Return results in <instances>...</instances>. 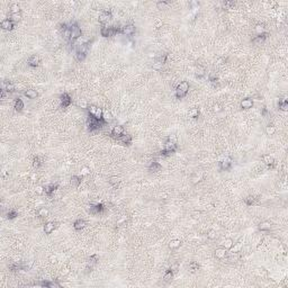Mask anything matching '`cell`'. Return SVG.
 <instances>
[{"mask_svg":"<svg viewBox=\"0 0 288 288\" xmlns=\"http://www.w3.org/2000/svg\"><path fill=\"white\" fill-rule=\"evenodd\" d=\"M188 115H189V117H192V118H198L199 117V109L198 108H192L190 110H189V113H188Z\"/></svg>","mask_w":288,"mask_h":288,"instance_id":"cell-39","label":"cell"},{"mask_svg":"<svg viewBox=\"0 0 288 288\" xmlns=\"http://www.w3.org/2000/svg\"><path fill=\"white\" fill-rule=\"evenodd\" d=\"M106 123L104 121H99L95 118L94 116L91 115H88V118H87V128L89 132H96L98 130H100L101 127L104 126Z\"/></svg>","mask_w":288,"mask_h":288,"instance_id":"cell-1","label":"cell"},{"mask_svg":"<svg viewBox=\"0 0 288 288\" xmlns=\"http://www.w3.org/2000/svg\"><path fill=\"white\" fill-rule=\"evenodd\" d=\"M102 119L105 121V123H109V122L113 121V115H111L110 111L108 110H104V115H102Z\"/></svg>","mask_w":288,"mask_h":288,"instance_id":"cell-37","label":"cell"},{"mask_svg":"<svg viewBox=\"0 0 288 288\" xmlns=\"http://www.w3.org/2000/svg\"><path fill=\"white\" fill-rule=\"evenodd\" d=\"M190 85L188 81H181L177 87H176V90H175V95L178 99H182L188 95V91H189Z\"/></svg>","mask_w":288,"mask_h":288,"instance_id":"cell-3","label":"cell"},{"mask_svg":"<svg viewBox=\"0 0 288 288\" xmlns=\"http://www.w3.org/2000/svg\"><path fill=\"white\" fill-rule=\"evenodd\" d=\"M123 134H124V127L122 126V125L114 126V127H113V130H111V132H110L111 137H114V138H116V140L119 136H122Z\"/></svg>","mask_w":288,"mask_h":288,"instance_id":"cell-14","label":"cell"},{"mask_svg":"<svg viewBox=\"0 0 288 288\" xmlns=\"http://www.w3.org/2000/svg\"><path fill=\"white\" fill-rule=\"evenodd\" d=\"M68 27H69V30H70V38H69V42L74 43L76 41H78L81 36H82L81 28L79 27V25L77 24L76 21H73V23L69 24Z\"/></svg>","mask_w":288,"mask_h":288,"instance_id":"cell-2","label":"cell"},{"mask_svg":"<svg viewBox=\"0 0 288 288\" xmlns=\"http://www.w3.org/2000/svg\"><path fill=\"white\" fill-rule=\"evenodd\" d=\"M253 104H254V101H253L252 98H244V99L241 100V102H240V107H241L242 109H244V110H248V109H250V108H252Z\"/></svg>","mask_w":288,"mask_h":288,"instance_id":"cell-15","label":"cell"},{"mask_svg":"<svg viewBox=\"0 0 288 288\" xmlns=\"http://www.w3.org/2000/svg\"><path fill=\"white\" fill-rule=\"evenodd\" d=\"M87 223L85 219H81V218H78L77 221H74V223H73V228L76 230V231H81V230H83V228H86Z\"/></svg>","mask_w":288,"mask_h":288,"instance_id":"cell-22","label":"cell"},{"mask_svg":"<svg viewBox=\"0 0 288 288\" xmlns=\"http://www.w3.org/2000/svg\"><path fill=\"white\" fill-rule=\"evenodd\" d=\"M99 261V257H98V254H92V256H90L89 257V266H90V268L92 269V267L96 264L97 262Z\"/></svg>","mask_w":288,"mask_h":288,"instance_id":"cell-36","label":"cell"},{"mask_svg":"<svg viewBox=\"0 0 288 288\" xmlns=\"http://www.w3.org/2000/svg\"><path fill=\"white\" fill-rule=\"evenodd\" d=\"M262 161L264 164H267L270 169L271 168H273V166H275V159H273V157H271L270 154H264V155H262Z\"/></svg>","mask_w":288,"mask_h":288,"instance_id":"cell-19","label":"cell"},{"mask_svg":"<svg viewBox=\"0 0 288 288\" xmlns=\"http://www.w3.org/2000/svg\"><path fill=\"white\" fill-rule=\"evenodd\" d=\"M217 62H218V64H222V62H224V60H223V59H219Z\"/></svg>","mask_w":288,"mask_h":288,"instance_id":"cell-63","label":"cell"},{"mask_svg":"<svg viewBox=\"0 0 288 288\" xmlns=\"http://www.w3.org/2000/svg\"><path fill=\"white\" fill-rule=\"evenodd\" d=\"M0 27L4 30H9V32H11V30L15 28V23L10 19V18H6V19H4L0 23Z\"/></svg>","mask_w":288,"mask_h":288,"instance_id":"cell-11","label":"cell"},{"mask_svg":"<svg viewBox=\"0 0 288 288\" xmlns=\"http://www.w3.org/2000/svg\"><path fill=\"white\" fill-rule=\"evenodd\" d=\"M14 108H15V110L18 111V113L23 111V109L25 108V104H24L23 99H20V98H16L15 101H14Z\"/></svg>","mask_w":288,"mask_h":288,"instance_id":"cell-23","label":"cell"},{"mask_svg":"<svg viewBox=\"0 0 288 288\" xmlns=\"http://www.w3.org/2000/svg\"><path fill=\"white\" fill-rule=\"evenodd\" d=\"M17 216H18V212L16 209H9L8 213H7V218L8 219H15Z\"/></svg>","mask_w":288,"mask_h":288,"instance_id":"cell-42","label":"cell"},{"mask_svg":"<svg viewBox=\"0 0 288 288\" xmlns=\"http://www.w3.org/2000/svg\"><path fill=\"white\" fill-rule=\"evenodd\" d=\"M10 19L13 20L14 23H18L20 19H21V15L19 14H10Z\"/></svg>","mask_w":288,"mask_h":288,"instance_id":"cell-52","label":"cell"},{"mask_svg":"<svg viewBox=\"0 0 288 288\" xmlns=\"http://www.w3.org/2000/svg\"><path fill=\"white\" fill-rule=\"evenodd\" d=\"M161 169H162V166L160 164V163H159V162H157V161L151 162V164L149 166V171H150V172H153V173L161 171Z\"/></svg>","mask_w":288,"mask_h":288,"instance_id":"cell-25","label":"cell"},{"mask_svg":"<svg viewBox=\"0 0 288 288\" xmlns=\"http://www.w3.org/2000/svg\"><path fill=\"white\" fill-rule=\"evenodd\" d=\"M181 247V241L179 239H173L169 242V248L172 249V250H177Z\"/></svg>","mask_w":288,"mask_h":288,"instance_id":"cell-31","label":"cell"},{"mask_svg":"<svg viewBox=\"0 0 288 288\" xmlns=\"http://www.w3.org/2000/svg\"><path fill=\"white\" fill-rule=\"evenodd\" d=\"M244 204L247 205V206H252V205H254L256 204V198L253 197V196H248V197L244 198Z\"/></svg>","mask_w":288,"mask_h":288,"instance_id":"cell-38","label":"cell"},{"mask_svg":"<svg viewBox=\"0 0 288 288\" xmlns=\"http://www.w3.org/2000/svg\"><path fill=\"white\" fill-rule=\"evenodd\" d=\"M8 268H9L10 271H14V273L15 271H20V270H24V264L18 262H13L8 266Z\"/></svg>","mask_w":288,"mask_h":288,"instance_id":"cell-27","label":"cell"},{"mask_svg":"<svg viewBox=\"0 0 288 288\" xmlns=\"http://www.w3.org/2000/svg\"><path fill=\"white\" fill-rule=\"evenodd\" d=\"M195 76L197 77V78H203V77L205 76V69L202 68V66H198L197 69H196V71H195Z\"/></svg>","mask_w":288,"mask_h":288,"instance_id":"cell-47","label":"cell"},{"mask_svg":"<svg viewBox=\"0 0 288 288\" xmlns=\"http://www.w3.org/2000/svg\"><path fill=\"white\" fill-rule=\"evenodd\" d=\"M40 286H42V287H50V288H53V287H61L60 284L55 283V281H47V280H43V281H41L40 283Z\"/></svg>","mask_w":288,"mask_h":288,"instance_id":"cell-30","label":"cell"},{"mask_svg":"<svg viewBox=\"0 0 288 288\" xmlns=\"http://www.w3.org/2000/svg\"><path fill=\"white\" fill-rule=\"evenodd\" d=\"M243 249V244L241 242H235V243H233V245H232V248L230 249L231 250V252L232 253H239V252H241V250Z\"/></svg>","mask_w":288,"mask_h":288,"instance_id":"cell-33","label":"cell"},{"mask_svg":"<svg viewBox=\"0 0 288 288\" xmlns=\"http://www.w3.org/2000/svg\"><path fill=\"white\" fill-rule=\"evenodd\" d=\"M278 108L283 111H287L288 109V101L286 99H280L278 102Z\"/></svg>","mask_w":288,"mask_h":288,"instance_id":"cell-35","label":"cell"},{"mask_svg":"<svg viewBox=\"0 0 288 288\" xmlns=\"http://www.w3.org/2000/svg\"><path fill=\"white\" fill-rule=\"evenodd\" d=\"M271 226H273L271 222H269V221H263V222H261L258 225V230L259 231H262V232H267V231H269V230L271 228Z\"/></svg>","mask_w":288,"mask_h":288,"instance_id":"cell-24","label":"cell"},{"mask_svg":"<svg viewBox=\"0 0 288 288\" xmlns=\"http://www.w3.org/2000/svg\"><path fill=\"white\" fill-rule=\"evenodd\" d=\"M232 163H233V161L231 158H225V159H223V160H221L219 163H218L219 170H222V171H228V170H231Z\"/></svg>","mask_w":288,"mask_h":288,"instance_id":"cell-10","label":"cell"},{"mask_svg":"<svg viewBox=\"0 0 288 288\" xmlns=\"http://www.w3.org/2000/svg\"><path fill=\"white\" fill-rule=\"evenodd\" d=\"M267 37H268V33L259 34V35H257L256 37H253L252 38V43L254 44V45H261L263 42L267 40Z\"/></svg>","mask_w":288,"mask_h":288,"instance_id":"cell-18","label":"cell"},{"mask_svg":"<svg viewBox=\"0 0 288 288\" xmlns=\"http://www.w3.org/2000/svg\"><path fill=\"white\" fill-rule=\"evenodd\" d=\"M42 164H43V162H42L40 157H35L34 159H33V167H34V169H38V168H41L42 167Z\"/></svg>","mask_w":288,"mask_h":288,"instance_id":"cell-41","label":"cell"},{"mask_svg":"<svg viewBox=\"0 0 288 288\" xmlns=\"http://www.w3.org/2000/svg\"><path fill=\"white\" fill-rule=\"evenodd\" d=\"M109 183H110L111 186H117L119 182H121V178L117 177V176H113V177L109 178Z\"/></svg>","mask_w":288,"mask_h":288,"instance_id":"cell-46","label":"cell"},{"mask_svg":"<svg viewBox=\"0 0 288 288\" xmlns=\"http://www.w3.org/2000/svg\"><path fill=\"white\" fill-rule=\"evenodd\" d=\"M89 50V43H81L76 47V59L79 62L85 61L87 57V53Z\"/></svg>","mask_w":288,"mask_h":288,"instance_id":"cell-6","label":"cell"},{"mask_svg":"<svg viewBox=\"0 0 288 288\" xmlns=\"http://www.w3.org/2000/svg\"><path fill=\"white\" fill-rule=\"evenodd\" d=\"M45 192V187H43V186H37L36 187V194L37 195H43Z\"/></svg>","mask_w":288,"mask_h":288,"instance_id":"cell-55","label":"cell"},{"mask_svg":"<svg viewBox=\"0 0 288 288\" xmlns=\"http://www.w3.org/2000/svg\"><path fill=\"white\" fill-rule=\"evenodd\" d=\"M59 188V182H55V183H51L49 186H45V194L47 197H52V195L54 194L56 189Z\"/></svg>","mask_w":288,"mask_h":288,"instance_id":"cell-16","label":"cell"},{"mask_svg":"<svg viewBox=\"0 0 288 288\" xmlns=\"http://www.w3.org/2000/svg\"><path fill=\"white\" fill-rule=\"evenodd\" d=\"M171 269H172V271L176 273L178 271V270H177V269H178V266H177V264H175V266H171Z\"/></svg>","mask_w":288,"mask_h":288,"instance_id":"cell-62","label":"cell"},{"mask_svg":"<svg viewBox=\"0 0 288 288\" xmlns=\"http://www.w3.org/2000/svg\"><path fill=\"white\" fill-rule=\"evenodd\" d=\"M7 94H9V92H7L5 89H2V88H1V99H6Z\"/></svg>","mask_w":288,"mask_h":288,"instance_id":"cell-59","label":"cell"},{"mask_svg":"<svg viewBox=\"0 0 288 288\" xmlns=\"http://www.w3.org/2000/svg\"><path fill=\"white\" fill-rule=\"evenodd\" d=\"M207 238L211 239V240H214V239L216 238V231H214V230H209L207 232Z\"/></svg>","mask_w":288,"mask_h":288,"instance_id":"cell-54","label":"cell"},{"mask_svg":"<svg viewBox=\"0 0 288 288\" xmlns=\"http://www.w3.org/2000/svg\"><path fill=\"white\" fill-rule=\"evenodd\" d=\"M173 275H175V273L172 271V269L169 268L167 270V271L164 273V276H163V280H164V281H167V283L171 281L172 278H173Z\"/></svg>","mask_w":288,"mask_h":288,"instance_id":"cell-34","label":"cell"},{"mask_svg":"<svg viewBox=\"0 0 288 288\" xmlns=\"http://www.w3.org/2000/svg\"><path fill=\"white\" fill-rule=\"evenodd\" d=\"M203 180V175L202 173H195L192 178V182L194 185H196L198 182H200Z\"/></svg>","mask_w":288,"mask_h":288,"instance_id":"cell-44","label":"cell"},{"mask_svg":"<svg viewBox=\"0 0 288 288\" xmlns=\"http://www.w3.org/2000/svg\"><path fill=\"white\" fill-rule=\"evenodd\" d=\"M24 96L27 97L28 99H35L36 97L38 96V92L35 89H27V90L24 92Z\"/></svg>","mask_w":288,"mask_h":288,"instance_id":"cell-28","label":"cell"},{"mask_svg":"<svg viewBox=\"0 0 288 288\" xmlns=\"http://www.w3.org/2000/svg\"><path fill=\"white\" fill-rule=\"evenodd\" d=\"M40 63H41V57L38 55H36V54L30 55L28 57V60H27V64L30 68H37V66H40Z\"/></svg>","mask_w":288,"mask_h":288,"instance_id":"cell-13","label":"cell"},{"mask_svg":"<svg viewBox=\"0 0 288 288\" xmlns=\"http://www.w3.org/2000/svg\"><path fill=\"white\" fill-rule=\"evenodd\" d=\"M208 80H209V82L211 83H213V85H216L218 82V77L215 74V73H209V76H208Z\"/></svg>","mask_w":288,"mask_h":288,"instance_id":"cell-50","label":"cell"},{"mask_svg":"<svg viewBox=\"0 0 288 288\" xmlns=\"http://www.w3.org/2000/svg\"><path fill=\"white\" fill-rule=\"evenodd\" d=\"M226 253H228L226 249L223 248V247L216 248V250L214 251V254H215V257H216L217 259H219V260H222V259L225 258V257H226Z\"/></svg>","mask_w":288,"mask_h":288,"instance_id":"cell-20","label":"cell"},{"mask_svg":"<svg viewBox=\"0 0 288 288\" xmlns=\"http://www.w3.org/2000/svg\"><path fill=\"white\" fill-rule=\"evenodd\" d=\"M80 175L82 176V177H85V176H88V175H90V168L88 167V166H83V167H81V169H80Z\"/></svg>","mask_w":288,"mask_h":288,"instance_id":"cell-48","label":"cell"},{"mask_svg":"<svg viewBox=\"0 0 288 288\" xmlns=\"http://www.w3.org/2000/svg\"><path fill=\"white\" fill-rule=\"evenodd\" d=\"M70 182L73 187L78 188L81 185V182H82V176H81V175H73V176L71 177Z\"/></svg>","mask_w":288,"mask_h":288,"instance_id":"cell-21","label":"cell"},{"mask_svg":"<svg viewBox=\"0 0 288 288\" xmlns=\"http://www.w3.org/2000/svg\"><path fill=\"white\" fill-rule=\"evenodd\" d=\"M233 243H234V241H233L232 239H225L224 242H223V248H225L226 250H230V249L232 248Z\"/></svg>","mask_w":288,"mask_h":288,"instance_id":"cell-43","label":"cell"},{"mask_svg":"<svg viewBox=\"0 0 288 288\" xmlns=\"http://www.w3.org/2000/svg\"><path fill=\"white\" fill-rule=\"evenodd\" d=\"M199 263L197 262V261H192V262L189 263V270L192 271V273H196L198 269H199Z\"/></svg>","mask_w":288,"mask_h":288,"instance_id":"cell-40","label":"cell"},{"mask_svg":"<svg viewBox=\"0 0 288 288\" xmlns=\"http://www.w3.org/2000/svg\"><path fill=\"white\" fill-rule=\"evenodd\" d=\"M71 104H72V98H71V96L69 94H66V92H63L60 96L61 108H66V107L70 106Z\"/></svg>","mask_w":288,"mask_h":288,"instance_id":"cell-8","label":"cell"},{"mask_svg":"<svg viewBox=\"0 0 288 288\" xmlns=\"http://www.w3.org/2000/svg\"><path fill=\"white\" fill-rule=\"evenodd\" d=\"M49 209L46 207H40L37 211H36V215L38 217H47L49 216Z\"/></svg>","mask_w":288,"mask_h":288,"instance_id":"cell-32","label":"cell"},{"mask_svg":"<svg viewBox=\"0 0 288 288\" xmlns=\"http://www.w3.org/2000/svg\"><path fill=\"white\" fill-rule=\"evenodd\" d=\"M276 131H277V128H276V126H273V125H268V126H266V134L267 135H273L275 133H276Z\"/></svg>","mask_w":288,"mask_h":288,"instance_id":"cell-45","label":"cell"},{"mask_svg":"<svg viewBox=\"0 0 288 288\" xmlns=\"http://www.w3.org/2000/svg\"><path fill=\"white\" fill-rule=\"evenodd\" d=\"M135 32H136V27H135V25L128 24V25H125L122 27L121 34L126 35V36H131V35H133V34H135Z\"/></svg>","mask_w":288,"mask_h":288,"instance_id":"cell-12","label":"cell"},{"mask_svg":"<svg viewBox=\"0 0 288 288\" xmlns=\"http://www.w3.org/2000/svg\"><path fill=\"white\" fill-rule=\"evenodd\" d=\"M9 10H10V14H19L20 13V8L17 4H13V5L10 6Z\"/></svg>","mask_w":288,"mask_h":288,"instance_id":"cell-49","label":"cell"},{"mask_svg":"<svg viewBox=\"0 0 288 288\" xmlns=\"http://www.w3.org/2000/svg\"><path fill=\"white\" fill-rule=\"evenodd\" d=\"M122 27L118 26H102L100 28V35L102 37H111L116 34H121Z\"/></svg>","mask_w":288,"mask_h":288,"instance_id":"cell-5","label":"cell"},{"mask_svg":"<svg viewBox=\"0 0 288 288\" xmlns=\"http://www.w3.org/2000/svg\"><path fill=\"white\" fill-rule=\"evenodd\" d=\"M261 115H262L263 117H268L269 115H270V113L268 111L267 107H263V108H262V110H261Z\"/></svg>","mask_w":288,"mask_h":288,"instance_id":"cell-57","label":"cell"},{"mask_svg":"<svg viewBox=\"0 0 288 288\" xmlns=\"http://www.w3.org/2000/svg\"><path fill=\"white\" fill-rule=\"evenodd\" d=\"M223 5H224V7H232V6H235V2L234 1H225Z\"/></svg>","mask_w":288,"mask_h":288,"instance_id":"cell-58","label":"cell"},{"mask_svg":"<svg viewBox=\"0 0 288 288\" xmlns=\"http://www.w3.org/2000/svg\"><path fill=\"white\" fill-rule=\"evenodd\" d=\"M30 180L36 181V180H37V175H36V173H32V176H30Z\"/></svg>","mask_w":288,"mask_h":288,"instance_id":"cell-61","label":"cell"},{"mask_svg":"<svg viewBox=\"0 0 288 288\" xmlns=\"http://www.w3.org/2000/svg\"><path fill=\"white\" fill-rule=\"evenodd\" d=\"M117 140L121 142L122 144L130 147V145L132 144V142H133V137H132V135H130V134H125V133H124V134H123L122 136L118 137Z\"/></svg>","mask_w":288,"mask_h":288,"instance_id":"cell-17","label":"cell"},{"mask_svg":"<svg viewBox=\"0 0 288 288\" xmlns=\"http://www.w3.org/2000/svg\"><path fill=\"white\" fill-rule=\"evenodd\" d=\"M177 149H178L177 143L169 138V140H168V141L164 143L163 149L161 150L160 154H161V155H163V157H168V155H171V154H173L175 152L177 151Z\"/></svg>","mask_w":288,"mask_h":288,"instance_id":"cell-4","label":"cell"},{"mask_svg":"<svg viewBox=\"0 0 288 288\" xmlns=\"http://www.w3.org/2000/svg\"><path fill=\"white\" fill-rule=\"evenodd\" d=\"M2 89H5L7 92H14L16 89L15 85L13 83V82H10V81H4L2 82Z\"/></svg>","mask_w":288,"mask_h":288,"instance_id":"cell-26","label":"cell"},{"mask_svg":"<svg viewBox=\"0 0 288 288\" xmlns=\"http://www.w3.org/2000/svg\"><path fill=\"white\" fill-rule=\"evenodd\" d=\"M169 5H170V2H169V1H159V2H157L158 9H162L163 7H166V6H169Z\"/></svg>","mask_w":288,"mask_h":288,"instance_id":"cell-53","label":"cell"},{"mask_svg":"<svg viewBox=\"0 0 288 288\" xmlns=\"http://www.w3.org/2000/svg\"><path fill=\"white\" fill-rule=\"evenodd\" d=\"M55 230V224L53 222H47L44 224V233L45 234H51Z\"/></svg>","mask_w":288,"mask_h":288,"instance_id":"cell-29","label":"cell"},{"mask_svg":"<svg viewBox=\"0 0 288 288\" xmlns=\"http://www.w3.org/2000/svg\"><path fill=\"white\" fill-rule=\"evenodd\" d=\"M213 110H214V113H219V111H222V106L219 104H215L213 106Z\"/></svg>","mask_w":288,"mask_h":288,"instance_id":"cell-56","label":"cell"},{"mask_svg":"<svg viewBox=\"0 0 288 288\" xmlns=\"http://www.w3.org/2000/svg\"><path fill=\"white\" fill-rule=\"evenodd\" d=\"M105 211V205L102 203H97V204H91L89 208H88V212L92 214V215H97V214H101V213Z\"/></svg>","mask_w":288,"mask_h":288,"instance_id":"cell-7","label":"cell"},{"mask_svg":"<svg viewBox=\"0 0 288 288\" xmlns=\"http://www.w3.org/2000/svg\"><path fill=\"white\" fill-rule=\"evenodd\" d=\"M199 5H200V4H199L198 1H190V2H189V6H190V7H199Z\"/></svg>","mask_w":288,"mask_h":288,"instance_id":"cell-60","label":"cell"},{"mask_svg":"<svg viewBox=\"0 0 288 288\" xmlns=\"http://www.w3.org/2000/svg\"><path fill=\"white\" fill-rule=\"evenodd\" d=\"M113 18V13H111L110 9H107L101 11L99 17H98V21L101 23V24H106L108 20H110Z\"/></svg>","mask_w":288,"mask_h":288,"instance_id":"cell-9","label":"cell"},{"mask_svg":"<svg viewBox=\"0 0 288 288\" xmlns=\"http://www.w3.org/2000/svg\"><path fill=\"white\" fill-rule=\"evenodd\" d=\"M254 30L257 32V34H263V33H266L264 32V25H262V24H257L256 25V27H254Z\"/></svg>","mask_w":288,"mask_h":288,"instance_id":"cell-51","label":"cell"}]
</instances>
